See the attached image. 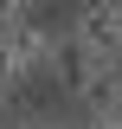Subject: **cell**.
<instances>
[{
  "mask_svg": "<svg viewBox=\"0 0 122 129\" xmlns=\"http://www.w3.org/2000/svg\"><path fill=\"white\" fill-rule=\"evenodd\" d=\"M45 64H51V78H58V84H64L71 97L84 90V84H90L96 71H103V58H96L90 45H77L71 32H64V39H51V58H45Z\"/></svg>",
  "mask_w": 122,
  "mask_h": 129,
  "instance_id": "2",
  "label": "cell"
},
{
  "mask_svg": "<svg viewBox=\"0 0 122 129\" xmlns=\"http://www.w3.org/2000/svg\"><path fill=\"white\" fill-rule=\"evenodd\" d=\"M51 39H58V32H45L39 19H19V26L7 32V45H13L19 71H32V64H45V58H51Z\"/></svg>",
  "mask_w": 122,
  "mask_h": 129,
  "instance_id": "3",
  "label": "cell"
},
{
  "mask_svg": "<svg viewBox=\"0 0 122 129\" xmlns=\"http://www.w3.org/2000/svg\"><path fill=\"white\" fill-rule=\"evenodd\" d=\"M77 97H84V116H90V123H96V116H109V110L122 103V64H103Z\"/></svg>",
  "mask_w": 122,
  "mask_h": 129,
  "instance_id": "4",
  "label": "cell"
},
{
  "mask_svg": "<svg viewBox=\"0 0 122 129\" xmlns=\"http://www.w3.org/2000/svg\"><path fill=\"white\" fill-rule=\"evenodd\" d=\"M19 129H39V123H19Z\"/></svg>",
  "mask_w": 122,
  "mask_h": 129,
  "instance_id": "8",
  "label": "cell"
},
{
  "mask_svg": "<svg viewBox=\"0 0 122 129\" xmlns=\"http://www.w3.org/2000/svg\"><path fill=\"white\" fill-rule=\"evenodd\" d=\"M39 129H64V123H39Z\"/></svg>",
  "mask_w": 122,
  "mask_h": 129,
  "instance_id": "7",
  "label": "cell"
},
{
  "mask_svg": "<svg viewBox=\"0 0 122 129\" xmlns=\"http://www.w3.org/2000/svg\"><path fill=\"white\" fill-rule=\"evenodd\" d=\"M0 103H7V90H0Z\"/></svg>",
  "mask_w": 122,
  "mask_h": 129,
  "instance_id": "9",
  "label": "cell"
},
{
  "mask_svg": "<svg viewBox=\"0 0 122 129\" xmlns=\"http://www.w3.org/2000/svg\"><path fill=\"white\" fill-rule=\"evenodd\" d=\"M96 123H109V129H122V103H116V110H109V116H96Z\"/></svg>",
  "mask_w": 122,
  "mask_h": 129,
  "instance_id": "5",
  "label": "cell"
},
{
  "mask_svg": "<svg viewBox=\"0 0 122 129\" xmlns=\"http://www.w3.org/2000/svg\"><path fill=\"white\" fill-rule=\"evenodd\" d=\"M77 129H109V123H90V116H84V123H77Z\"/></svg>",
  "mask_w": 122,
  "mask_h": 129,
  "instance_id": "6",
  "label": "cell"
},
{
  "mask_svg": "<svg viewBox=\"0 0 122 129\" xmlns=\"http://www.w3.org/2000/svg\"><path fill=\"white\" fill-rule=\"evenodd\" d=\"M77 45H90L103 64H122V7H84L71 26Z\"/></svg>",
  "mask_w": 122,
  "mask_h": 129,
  "instance_id": "1",
  "label": "cell"
}]
</instances>
